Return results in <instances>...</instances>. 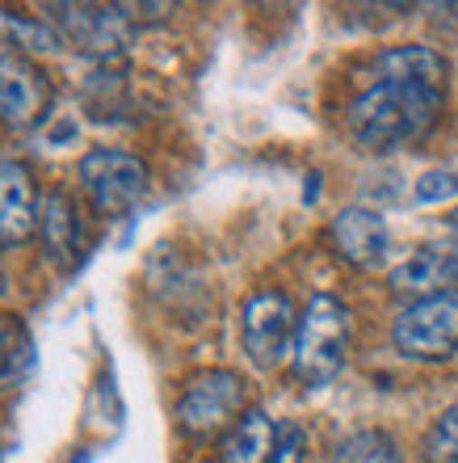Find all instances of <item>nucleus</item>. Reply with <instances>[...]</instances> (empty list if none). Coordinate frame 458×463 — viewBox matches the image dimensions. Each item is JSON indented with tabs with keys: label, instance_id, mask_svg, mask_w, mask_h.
I'll list each match as a JSON object with an SVG mask.
<instances>
[{
	"label": "nucleus",
	"instance_id": "0eeeda50",
	"mask_svg": "<svg viewBox=\"0 0 458 463\" xmlns=\"http://www.w3.org/2000/svg\"><path fill=\"white\" fill-rule=\"evenodd\" d=\"M244 354L257 371H277V366L294 358V337H299V312L282 291H257L244 304L240 317Z\"/></svg>",
	"mask_w": 458,
	"mask_h": 463
},
{
	"label": "nucleus",
	"instance_id": "5701e85b",
	"mask_svg": "<svg viewBox=\"0 0 458 463\" xmlns=\"http://www.w3.org/2000/svg\"><path fill=\"white\" fill-rule=\"evenodd\" d=\"M0 291H5V269H0Z\"/></svg>",
	"mask_w": 458,
	"mask_h": 463
},
{
	"label": "nucleus",
	"instance_id": "2eb2a0df",
	"mask_svg": "<svg viewBox=\"0 0 458 463\" xmlns=\"http://www.w3.org/2000/svg\"><path fill=\"white\" fill-rule=\"evenodd\" d=\"M0 43H5V51H13V55H38V51H55L63 47L60 34H55V25L42 17H25V13H13V9H0Z\"/></svg>",
	"mask_w": 458,
	"mask_h": 463
},
{
	"label": "nucleus",
	"instance_id": "39448f33",
	"mask_svg": "<svg viewBox=\"0 0 458 463\" xmlns=\"http://www.w3.org/2000/svg\"><path fill=\"white\" fill-rule=\"evenodd\" d=\"M248 404V383L236 371H202L185 383L182 401H177V426L190 439H210V434H228L236 417Z\"/></svg>",
	"mask_w": 458,
	"mask_h": 463
},
{
	"label": "nucleus",
	"instance_id": "4be33fe9",
	"mask_svg": "<svg viewBox=\"0 0 458 463\" xmlns=\"http://www.w3.org/2000/svg\"><path fill=\"white\" fill-rule=\"evenodd\" d=\"M450 228H454V232H458V211H454V215H450Z\"/></svg>",
	"mask_w": 458,
	"mask_h": 463
},
{
	"label": "nucleus",
	"instance_id": "423d86ee",
	"mask_svg": "<svg viewBox=\"0 0 458 463\" xmlns=\"http://www.w3.org/2000/svg\"><path fill=\"white\" fill-rule=\"evenodd\" d=\"M391 342L412 363H442L458 350V291L416 299L396 317Z\"/></svg>",
	"mask_w": 458,
	"mask_h": 463
},
{
	"label": "nucleus",
	"instance_id": "f03ea898",
	"mask_svg": "<svg viewBox=\"0 0 458 463\" xmlns=\"http://www.w3.org/2000/svg\"><path fill=\"white\" fill-rule=\"evenodd\" d=\"M350 307L337 295H312L299 312V337H294V379L303 388H328L350 358Z\"/></svg>",
	"mask_w": 458,
	"mask_h": 463
},
{
	"label": "nucleus",
	"instance_id": "4468645a",
	"mask_svg": "<svg viewBox=\"0 0 458 463\" xmlns=\"http://www.w3.org/2000/svg\"><path fill=\"white\" fill-rule=\"evenodd\" d=\"M277 426L261 409H244L236 426L219 439V463H269Z\"/></svg>",
	"mask_w": 458,
	"mask_h": 463
},
{
	"label": "nucleus",
	"instance_id": "9d476101",
	"mask_svg": "<svg viewBox=\"0 0 458 463\" xmlns=\"http://www.w3.org/2000/svg\"><path fill=\"white\" fill-rule=\"evenodd\" d=\"M38 190L25 160L0 156V249H17L38 232Z\"/></svg>",
	"mask_w": 458,
	"mask_h": 463
},
{
	"label": "nucleus",
	"instance_id": "f8f14e48",
	"mask_svg": "<svg viewBox=\"0 0 458 463\" xmlns=\"http://www.w3.org/2000/svg\"><path fill=\"white\" fill-rule=\"evenodd\" d=\"M328 236H332V249L358 269L379 266L387 257V244H391L383 215H379V211H366V207H345L337 220H332Z\"/></svg>",
	"mask_w": 458,
	"mask_h": 463
},
{
	"label": "nucleus",
	"instance_id": "9b49d317",
	"mask_svg": "<svg viewBox=\"0 0 458 463\" xmlns=\"http://www.w3.org/2000/svg\"><path fill=\"white\" fill-rule=\"evenodd\" d=\"M454 279H458V257L450 249H442V244H425L412 257H404L387 282H391V295L416 304V299H434V295L454 291Z\"/></svg>",
	"mask_w": 458,
	"mask_h": 463
},
{
	"label": "nucleus",
	"instance_id": "412c9836",
	"mask_svg": "<svg viewBox=\"0 0 458 463\" xmlns=\"http://www.w3.org/2000/svg\"><path fill=\"white\" fill-rule=\"evenodd\" d=\"M76 463H89V451H80V455H76Z\"/></svg>",
	"mask_w": 458,
	"mask_h": 463
},
{
	"label": "nucleus",
	"instance_id": "6e6552de",
	"mask_svg": "<svg viewBox=\"0 0 458 463\" xmlns=\"http://www.w3.org/2000/svg\"><path fill=\"white\" fill-rule=\"evenodd\" d=\"M51 110V80L34 60L0 51V127L30 131Z\"/></svg>",
	"mask_w": 458,
	"mask_h": 463
},
{
	"label": "nucleus",
	"instance_id": "f3484780",
	"mask_svg": "<svg viewBox=\"0 0 458 463\" xmlns=\"http://www.w3.org/2000/svg\"><path fill=\"white\" fill-rule=\"evenodd\" d=\"M332 463H404V455L387 430H353L350 439L337 442Z\"/></svg>",
	"mask_w": 458,
	"mask_h": 463
},
{
	"label": "nucleus",
	"instance_id": "ddd939ff",
	"mask_svg": "<svg viewBox=\"0 0 458 463\" xmlns=\"http://www.w3.org/2000/svg\"><path fill=\"white\" fill-rule=\"evenodd\" d=\"M374 85H425V89H446V60L425 43H404V47H387L370 63Z\"/></svg>",
	"mask_w": 458,
	"mask_h": 463
},
{
	"label": "nucleus",
	"instance_id": "dca6fc26",
	"mask_svg": "<svg viewBox=\"0 0 458 463\" xmlns=\"http://www.w3.org/2000/svg\"><path fill=\"white\" fill-rule=\"evenodd\" d=\"M34 366V342H30V329L22 325V317H0V388H13L22 383Z\"/></svg>",
	"mask_w": 458,
	"mask_h": 463
},
{
	"label": "nucleus",
	"instance_id": "f257e3e1",
	"mask_svg": "<svg viewBox=\"0 0 458 463\" xmlns=\"http://www.w3.org/2000/svg\"><path fill=\"white\" fill-rule=\"evenodd\" d=\"M446 106V89L425 85H370L350 101L345 131L362 152H399L437 127Z\"/></svg>",
	"mask_w": 458,
	"mask_h": 463
},
{
	"label": "nucleus",
	"instance_id": "20e7f679",
	"mask_svg": "<svg viewBox=\"0 0 458 463\" xmlns=\"http://www.w3.org/2000/svg\"><path fill=\"white\" fill-rule=\"evenodd\" d=\"M76 182L97 215L122 220L147 194V165L131 152H118V147H89L76 165Z\"/></svg>",
	"mask_w": 458,
	"mask_h": 463
},
{
	"label": "nucleus",
	"instance_id": "7ed1b4c3",
	"mask_svg": "<svg viewBox=\"0 0 458 463\" xmlns=\"http://www.w3.org/2000/svg\"><path fill=\"white\" fill-rule=\"evenodd\" d=\"M47 13V22L55 25V34L60 43L76 47L80 55L97 63V68H106V63L122 60V51L131 43V17L122 13V5H85V0H76V5H42Z\"/></svg>",
	"mask_w": 458,
	"mask_h": 463
},
{
	"label": "nucleus",
	"instance_id": "a211bd4d",
	"mask_svg": "<svg viewBox=\"0 0 458 463\" xmlns=\"http://www.w3.org/2000/svg\"><path fill=\"white\" fill-rule=\"evenodd\" d=\"M421 459L425 463H458V404H450L446 413H437L434 426L425 430Z\"/></svg>",
	"mask_w": 458,
	"mask_h": 463
},
{
	"label": "nucleus",
	"instance_id": "6ab92c4d",
	"mask_svg": "<svg viewBox=\"0 0 458 463\" xmlns=\"http://www.w3.org/2000/svg\"><path fill=\"white\" fill-rule=\"evenodd\" d=\"M303 459H307V430L299 421H277L269 463H303Z\"/></svg>",
	"mask_w": 458,
	"mask_h": 463
},
{
	"label": "nucleus",
	"instance_id": "aec40b11",
	"mask_svg": "<svg viewBox=\"0 0 458 463\" xmlns=\"http://www.w3.org/2000/svg\"><path fill=\"white\" fill-rule=\"evenodd\" d=\"M458 194V165L454 169H429L421 173V182H416V203H446V198Z\"/></svg>",
	"mask_w": 458,
	"mask_h": 463
},
{
	"label": "nucleus",
	"instance_id": "1a4fd4ad",
	"mask_svg": "<svg viewBox=\"0 0 458 463\" xmlns=\"http://www.w3.org/2000/svg\"><path fill=\"white\" fill-rule=\"evenodd\" d=\"M38 244H42V257L60 274H72L89 253V232L80 220V207H76L72 190H47L42 194V211H38Z\"/></svg>",
	"mask_w": 458,
	"mask_h": 463
}]
</instances>
